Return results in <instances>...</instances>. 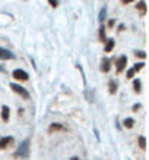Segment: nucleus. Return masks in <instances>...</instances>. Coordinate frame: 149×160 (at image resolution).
I'll return each mask as SVG.
<instances>
[{
  "label": "nucleus",
  "instance_id": "nucleus-1",
  "mask_svg": "<svg viewBox=\"0 0 149 160\" xmlns=\"http://www.w3.org/2000/svg\"><path fill=\"white\" fill-rule=\"evenodd\" d=\"M29 156V141L25 140L22 144H21V147L18 148V151H16V157H21V159H26Z\"/></svg>",
  "mask_w": 149,
  "mask_h": 160
},
{
  "label": "nucleus",
  "instance_id": "nucleus-2",
  "mask_svg": "<svg viewBox=\"0 0 149 160\" xmlns=\"http://www.w3.org/2000/svg\"><path fill=\"white\" fill-rule=\"evenodd\" d=\"M10 88H12L16 94H19L22 98H25V100H28L29 98V92L26 91L24 87H21V85H18V84H10Z\"/></svg>",
  "mask_w": 149,
  "mask_h": 160
},
{
  "label": "nucleus",
  "instance_id": "nucleus-3",
  "mask_svg": "<svg viewBox=\"0 0 149 160\" xmlns=\"http://www.w3.org/2000/svg\"><path fill=\"white\" fill-rule=\"evenodd\" d=\"M13 78L15 79H19V81H28V73L22 71V69H15L13 71Z\"/></svg>",
  "mask_w": 149,
  "mask_h": 160
},
{
  "label": "nucleus",
  "instance_id": "nucleus-4",
  "mask_svg": "<svg viewBox=\"0 0 149 160\" xmlns=\"http://www.w3.org/2000/svg\"><path fill=\"white\" fill-rule=\"evenodd\" d=\"M126 65H127V58H126V56H121V58L117 60V72H123L126 68Z\"/></svg>",
  "mask_w": 149,
  "mask_h": 160
},
{
  "label": "nucleus",
  "instance_id": "nucleus-5",
  "mask_svg": "<svg viewBox=\"0 0 149 160\" xmlns=\"http://www.w3.org/2000/svg\"><path fill=\"white\" fill-rule=\"evenodd\" d=\"M0 59H5V60H7V59H15V54L12 53V52H9V50L0 47Z\"/></svg>",
  "mask_w": 149,
  "mask_h": 160
},
{
  "label": "nucleus",
  "instance_id": "nucleus-6",
  "mask_svg": "<svg viewBox=\"0 0 149 160\" xmlns=\"http://www.w3.org/2000/svg\"><path fill=\"white\" fill-rule=\"evenodd\" d=\"M12 142H13V138H12V137H3V138L0 140V148L3 150L6 147H9Z\"/></svg>",
  "mask_w": 149,
  "mask_h": 160
},
{
  "label": "nucleus",
  "instance_id": "nucleus-7",
  "mask_svg": "<svg viewBox=\"0 0 149 160\" xmlns=\"http://www.w3.org/2000/svg\"><path fill=\"white\" fill-rule=\"evenodd\" d=\"M110 65H111V62L107 58L102 59V62H101V71H102V72H108V71H110V68H111Z\"/></svg>",
  "mask_w": 149,
  "mask_h": 160
},
{
  "label": "nucleus",
  "instance_id": "nucleus-8",
  "mask_svg": "<svg viewBox=\"0 0 149 160\" xmlns=\"http://www.w3.org/2000/svg\"><path fill=\"white\" fill-rule=\"evenodd\" d=\"M9 113H10V110H9V107H7V106L2 107V119H3L5 122L9 121Z\"/></svg>",
  "mask_w": 149,
  "mask_h": 160
},
{
  "label": "nucleus",
  "instance_id": "nucleus-9",
  "mask_svg": "<svg viewBox=\"0 0 149 160\" xmlns=\"http://www.w3.org/2000/svg\"><path fill=\"white\" fill-rule=\"evenodd\" d=\"M114 44H115V41H114V40H107V44H105V49H104V50H105V52H107V53H110V52H111V50H113V49H114Z\"/></svg>",
  "mask_w": 149,
  "mask_h": 160
},
{
  "label": "nucleus",
  "instance_id": "nucleus-10",
  "mask_svg": "<svg viewBox=\"0 0 149 160\" xmlns=\"http://www.w3.org/2000/svg\"><path fill=\"white\" fill-rule=\"evenodd\" d=\"M62 129H64V126L63 125H60V123H53V125L50 126V129H48V131L54 132V131H62Z\"/></svg>",
  "mask_w": 149,
  "mask_h": 160
},
{
  "label": "nucleus",
  "instance_id": "nucleus-11",
  "mask_svg": "<svg viewBox=\"0 0 149 160\" xmlns=\"http://www.w3.org/2000/svg\"><path fill=\"white\" fill-rule=\"evenodd\" d=\"M136 8H137V9L140 10V13H142V15H145V13H146V3H145L143 0H142V2H139Z\"/></svg>",
  "mask_w": 149,
  "mask_h": 160
},
{
  "label": "nucleus",
  "instance_id": "nucleus-12",
  "mask_svg": "<svg viewBox=\"0 0 149 160\" xmlns=\"http://www.w3.org/2000/svg\"><path fill=\"white\" fill-rule=\"evenodd\" d=\"M123 125H124L126 128H132V126L135 125V121H133L132 118H126L124 122H123Z\"/></svg>",
  "mask_w": 149,
  "mask_h": 160
},
{
  "label": "nucleus",
  "instance_id": "nucleus-13",
  "mask_svg": "<svg viewBox=\"0 0 149 160\" xmlns=\"http://www.w3.org/2000/svg\"><path fill=\"white\" fill-rule=\"evenodd\" d=\"M133 87H135V91L136 92H140V88H142V84H140L139 79H135L133 81Z\"/></svg>",
  "mask_w": 149,
  "mask_h": 160
},
{
  "label": "nucleus",
  "instance_id": "nucleus-14",
  "mask_svg": "<svg viewBox=\"0 0 149 160\" xmlns=\"http://www.w3.org/2000/svg\"><path fill=\"white\" fill-rule=\"evenodd\" d=\"M139 147L142 150L146 148V138H145V137H139Z\"/></svg>",
  "mask_w": 149,
  "mask_h": 160
},
{
  "label": "nucleus",
  "instance_id": "nucleus-15",
  "mask_svg": "<svg viewBox=\"0 0 149 160\" xmlns=\"http://www.w3.org/2000/svg\"><path fill=\"white\" fill-rule=\"evenodd\" d=\"M105 18H107V9H105V8H102L101 12H100V21L102 22V21L105 19Z\"/></svg>",
  "mask_w": 149,
  "mask_h": 160
},
{
  "label": "nucleus",
  "instance_id": "nucleus-16",
  "mask_svg": "<svg viewBox=\"0 0 149 160\" xmlns=\"http://www.w3.org/2000/svg\"><path fill=\"white\" fill-rule=\"evenodd\" d=\"M115 91H117V84H115L114 81H111L110 82V92L111 94H114Z\"/></svg>",
  "mask_w": 149,
  "mask_h": 160
},
{
  "label": "nucleus",
  "instance_id": "nucleus-17",
  "mask_svg": "<svg viewBox=\"0 0 149 160\" xmlns=\"http://www.w3.org/2000/svg\"><path fill=\"white\" fill-rule=\"evenodd\" d=\"M143 66H145V63H136L135 66H133V71H135V72H139Z\"/></svg>",
  "mask_w": 149,
  "mask_h": 160
},
{
  "label": "nucleus",
  "instance_id": "nucleus-18",
  "mask_svg": "<svg viewBox=\"0 0 149 160\" xmlns=\"http://www.w3.org/2000/svg\"><path fill=\"white\" fill-rule=\"evenodd\" d=\"M100 38H101V41H105V29H104V27H101V29H100Z\"/></svg>",
  "mask_w": 149,
  "mask_h": 160
},
{
  "label": "nucleus",
  "instance_id": "nucleus-19",
  "mask_svg": "<svg viewBox=\"0 0 149 160\" xmlns=\"http://www.w3.org/2000/svg\"><path fill=\"white\" fill-rule=\"evenodd\" d=\"M133 75H135V71H133V68L129 69V71H127V78H133Z\"/></svg>",
  "mask_w": 149,
  "mask_h": 160
},
{
  "label": "nucleus",
  "instance_id": "nucleus-20",
  "mask_svg": "<svg viewBox=\"0 0 149 160\" xmlns=\"http://www.w3.org/2000/svg\"><path fill=\"white\" fill-rule=\"evenodd\" d=\"M48 3H50L51 6H53V8H57V5H58V3H57V0H48Z\"/></svg>",
  "mask_w": 149,
  "mask_h": 160
},
{
  "label": "nucleus",
  "instance_id": "nucleus-21",
  "mask_svg": "<svg viewBox=\"0 0 149 160\" xmlns=\"http://www.w3.org/2000/svg\"><path fill=\"white\" fill-rule=\"evenodd\" d=\"M136 56H139V58L145 59V58H146V53H145V52H137V53H136Z\"/></svg>",
  "mask_w": 149,
  "mask_h": 160
},
{
  "label": "nucleus",
  "instance_id": "nucleus-22",
  "mask_svg": "<svg viewBox=\"0 0 149 160\" xmlns=\"http://www.w3.org/2000/svg\"><path fill=\"white\" fill-rule=\"evenodd\" d=\"M139 109H140V104H135V106H133V110H139Z\"/></svg>",
  "mask_w": 149,
  "mask_h": 160
},
{
  "label": "nucleus",
  "instance_id": "nucleus-23",
  "mask_svg": "<svg viewBox=\"0 0 149 160\" xmlns=\"http://www.w3.org/2000/svg\"><path fill=\"white\" fill-rule=\"evenodd\" d=\"M123 3H130V2H133V0H121Z\"/></svg>",
  "mask_w": 149,
  "mask_h": 160
},
{
  "label": "nucleus",
  "instance_id": "nucleus-24",
  "mask_svg": "<svg viewBox=\"0 0 149 160\" xmlns=\"http://www.w3.org/2000/svg\"><path fill=\"white\" fill-rule=\"evenodd\" d=\"M70 160H79V159H77V157H72V159H70Z\"/></svg>",
  "mask_w": 149,
  "mask_h": 160
},
{
  "label": "nucleus",
  "instance_id": "nucleus-25",
  "mask_svg": "<svg viewBox=\"0 0 149 160\" xmlns=\"http://www.w3.org/2000/svg\"><path fill=\"white\" fill-rule=\"evenodd\" d=\"M0 71H5V69H3V68H2V66H0Z\"/></svg>",
  "mask_w": 149,
  "mask_h": 160
}]
</instances>
